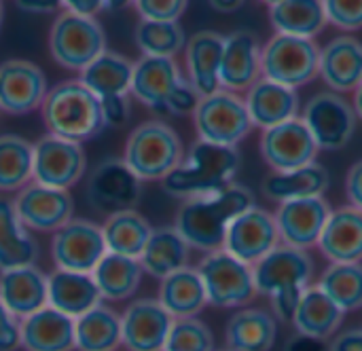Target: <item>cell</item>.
<instances>
[{"label": "cell", "mask_w": 362, "mask_h": 351, "mask_svg": "<svg viewBox=\"0 0 362 351\" xmlns=\"http://www.w3.org/2000/svg\"><path fill=\"white\" fill-rule=\"evenodd\" d=\"M255 206L252 191L231 182L218 193L185 199L176 212L174 229L189 244V248L206 254L216 252L223 250L229 225Z\"/></svg>", "instance_id": "1"}, {"label": "cell", "mask_w": 362, "mask_h": 351, "mask_svg": "<svg viewBox=\"0 0 362 351\" xmlns=\"http://www.w3.org/2000/svg\"><path fill=\"white\" fill-rule=\"evenodd\" d=\"M42 123L51 136L83 144L106 129L102 102L76 78L49 89L40 106Z\"/></svg>", "instance_id": "2"}, {"label": "cell", "mask_w": 362, "mask_h": 351, "mask_svg": "<svg viewBox=\"0 0 362 351\" xmlns=\"http://www.w3.org/2000/svg\"><path fill=\"white\" fill-rule=\"evenodd\" d=\"M240 169L238 148L216 146L197 140L182 163L161 182L163 191L172 197L193 199L218 193L229 186Z\"/></svg>", "instance_id": "3"}, {"label": "cell", "mask_w": 362, "mask_h": 351, "mask_svg": "<svg viewBox=\"0 0 362 351\" xmlns=\"http://www.w3.org/2000/svg\"><path fill=\"white\" fill-rule=\"evenodd\" d=\"M129 95L155 112H170L176 117L193 114L199 102V95L189 85L187 76H182L178 64L168 57L142 55L134 61Z\"/></svg>", "instance_id": "4"}, {"label": "cell", "mask_w": 362, "mask_h": 351, "mask_svg": "<svg viewBox=\"0 0 362 351\" xmlns=\"http://www.w3.org/2000/svg\"><path fill=\"white\" fill-rule=\"evenodd\" d=\"M121 159L140 182H163L182 163L185 146L174 127L151 119L132 129Z\"/></svg>", "instance_id": "5"}, {"label": "cell", "mask_w": 362, "mask_h": 351, "mask_svg": "<svg viewBox=\"0 0 362 351\" xmlns=\"http://www.w3.org/2000/svg\"><path fill=\"white\" fill-rule=\"evenodd\" d=\"M106 51V32L95 17L62 11L49 32V53L66 70L83 72Z\"/></svg>", "instance_id": "6"}, {"label": "cell", "mask_w": 362, "mask_h": 351, "mask_svg": "<svg viewBox=\"0 0 362 351\" xmlns=\"http://www.w3.org/2000/svg\"><path fill=\"white\" fill-rule=\"evenodd\" d=\"M320 49L314 40L274 34L261 49V76L288 89H299L316 78Z\"/></svg>", "instance_id": "7"}, {"label": "cell", "mask_w": 362, "mask_h": 351, "mask_svg": "<svg viewBox=\"0 0 362 351\" xmlns=\"http://www.w3.org/2000/svg\"><path fill=\"white\" fill-rule=\"evenodd\" d=\"M193 125L197 140L229 148H238V144L252 131L244 100L225 89L199 97L193 110Z\"/></svg>", "instance_id": "8"}, {"label": "cell", "mask_w": 362, "mask_h": 351, "mask_svg": "<svg viewBox=\"0 0 362 351\" xmlns=\"http://www.w3.org/2000/svg\"><path fill=\"white\" fill-rule=\"evenodd\" d=\"M208 297V305L218 309H233L248 305L257 290L252 267L233 258L225 250L208 252L195 267Z\"/></svg>", "instance_id": "9"}, {"label": "cell", "mask_w": 362, "mask_h": 351, "mask_svg": "<svg viewBox=\"0 0 362 351\" xmlns=\"http://www.w3.org/2000/svg\"><path fill=\"white\" fill-rule=\"evenodd\" d=\"M142 195V182L132 174L119 157L102 159L85 182V197L91 210L100 214H117L136 210Z\"/></svg>", "instance_id": "10"}, {"label": "cell", "mask_w": 362, "mask_h": 351, "mask_svg": "<svg viewBox=\"0 0 362 351\" xmlns=\"http://www.w3.org/2000/svg\"><path fill=\"white\" fill-rule=\"evenodd\" d=\"M356 119L352 104L333 91L310 97L301 117L318 150H341L348 146L356 131Z\"/></svg>", "instance_id": "11"}, {"label": "cell", "mask_w": 362, "mask_h": 351, "mask_svg": "<svg viewBox=\"0 0 362 351\" xmlns=\"http://www.w3.org/2000/svg\"><path fill=\"white\" fill-rule=\"evenodd\" d=\"M85 169L87 153L83 144L51 133L34 142V182L49 189L68 191L85 176Z\"/></svg>", "instance_id": "12"}, {"label": "cell", "mask_w": 362, "mask_h": 351, "mask_svg": "<svg viewBox=\"0 0 362 351\" xmlns=\"http://www.w3.org/2000/svg\"><path fill=\"white\" fill-rule=\"evenodd\" d=\"M106 254L102 227L91 220L72 218L51 237V258L59 271L91 273Z\"/></svg>", "instance_id": "13"}, {"label": "cell", "mask_w": 362, "mask_h": 351, "mask_svg": "<svg viewBox=\"0 0 362 351\" xmlns=\"http://www.w3.org/2000/svg\"><path fill=\"white\" fill-rule=\"evenodd\" d=\"M314 278V261L305 250L280 244L257 265H252V280L257 295L272 297L291 288H310Z\"/></svg>", "instance_id": "14"}, {"label": "cell", "mask_w": 362, "mask_h": 351, "mask_svg": "<svg viewBox=\"0 0 362 351\" xmlns=\"http://www.w3.org/2000/svg\"><path fill=\"white\" fill-rule=\"evenodd\" d=\"M261 155L276 174H282L316 163L318 146L303 121L297 117L276 127L263 129Z\"/></svg>", "instance_id": "15"}, {"label": "cell", "mask_w": 362, "mask_h": 351, "mask_svg": "<svg viewBox=\"0 0 362 351\" xmlns=\"http://www.w3.org/2000/svg\"><path fill=\"white\" fill-rule=\"evenodd\" d=\"M278 246L280 235L274 214L255 206L229 225L223 250L244 265L252 267Z\"/></svg>", "instance_id": "16"}, {"label": "cell", "mask_w": 362, "mask_h": 351, "mask_svg": "<svg viewBox=\"0 0 362 351\" xmlns=\"http://www.w3.org/2000/svg\"><path fill=\"white\" fill-rule=\"evenodd\" d=\"M49 93L45 72L30 59L0 64V112L21 117L38 110Z\"/></svg>", "instance_id": "17"}, {"label": "cell", "mask_w": 362, "mask_h": 351, "mask_svg": "<svg viewBox=\"0 0 362 351\" xmlns=\"http://www.w3.org/2000/svg\"><path fill=\"white\" fill-rule=\"evenodd\" d=\"M15 212L28 231L55 233L72 220L74 201L68 191H57L30 182L13 199Z\"/></svg>", "instance_id": "18"}, {"label": "cell", "mask_w": 362, "mask_h": 351, "mask_svg": "<svg viewBox=\"0 0 362 351\" xmlns=\"http://www.w3.org/2000/svg\"><path fill=\"white\" fill-rule=\"evenodd\" d=\"M331 206L325 197H310L280 203L274 218L280 242L297 250H310L318 246L322 229L331 216Z\"/></svg>", "instance_id": "19"}, {"label": "cell", "mask_w": 362, "mask_h": 351, "mask_svg": "<svg viewBox=\"0 0 362 351\" xmlns=\"http://www.w3.org/2000/svg\"><path fill=\"white\" fill-rule=\"evenodd\" d=\"M174 318L157 299H138L121 314V345L127 351H163Z\"/></svg>", "instance_id": "20"}, {"label": "cell", "mask_w": 362, "mask_h": 351, "mask_svg": "<svg viewBox=\"0 0 362 351\" xmlns=\"http://www.w3.org/2000/svg\"><path fill=\"white\" fill-rule=\"evenodd\" d=\"M261 42L250 30H235L225 36L218 83L231 93L248 91L261 78Z\"/></svg>", "instance_id": "21"}, {"label": "cell", "mask_w": 362, "mask_h": 351, "mask_svg": "<svg viewBox=\"0 0 362 351\" xmlns=\"http://www.w3.org/2000/svg\"><path fill=\"white\" fill-rule=\"evenodd\" d=\"M49 275L36 265L0 271V303L15 320H23L47 307Z\"/></svg>", "instance_id": "22"}, {"label": "cell", "mask_w": 362, "mask_h": 351, "mask_svg": "<svg viewBox=\"0 0 362 351\" xmlns=\"http://www.w3.org/2000/svg\"><path fill=\"white\" fill-rule=\"evenodd\" d=\"M225 36L212 30L193 34L185 44L187 81L199 97L212 95L221 89V59H223Z\"/></svg>", "instance_id": "23"}, {"label": "cell", "mask_w": 362, "mask_h": 351, "mask_svg": "<svg viewBox=\"0 0 362 351\" xmlns=\"http://www.w3.org/2000/svg\"><path fill=\"white\" fill-rule=\"evenodd\" d=\"M318 74L333 93H354L362 83V42L354 36H337L320 49Z\"/></svg>", "instance_id": "24"}, {"label": "cell", "mask_w": 362, "mask_h": 351, "mask_svg": "<svg viewBox=\"0 0 362 351\" xmlns=\"http://www.w3.org/2000/svg\"><path fill=\"white\" fill-rule=\"evenodd\" d=\"M318 248L331 265L362 263V212L344 206L331 212Z\"/></svg>", "instance_id": "25"}, {"label": "cell", "mask_w": 362, "mask_h": 351, "mask_svg": "<svg viewBox=\"0 0 362 351\" xmlns=\"http://www.w3.org/2000/svg\"><path fill=\"white\" fill-rule=\"evenodd\" d=\"M244 104L252 121V127L261 129H269L291 119H297L301 106L295 89L282 87L263 76L246 91Z\"/></svg>", "instance_id": "26"}, {"label": "cell", "mask_w": 362, "mask_h": 351, "mask_svg": "<svg viewBox=\"0 0 362 351\" xmlns=\"http://www.w3.org/2000/svg\"><path fill=\"white\" fill-rule=\"evenodd\" d=\"M19 347L25 351H74V320L45 307L19 320Z\"/></svg>", "instance_id": "27"}, {"label": "cell", "mask_w": 362, "mask_h": 351, "mask_svg": "<svg viewBox=\"0 0 362 351\" xmlns=\"http://www.w3.org/2000/svg\"><path fill=\"white\" fill-rule=\"evenodd\" d=\"M98 305H102V295L91 273H72L55 269L49 275L47 307L76 320Z\"/></svg>", "instance_id": "28"}, {"label": "cell", "mask_w": 362, "mask_h": 351, "mask_svg": "<svg viewBox=\"0 0 362 351\" xmlns=\"http://www.w3.org/2000/svg\"><path fill=\"white\" fill-rule=\"evenodd\" d=\"M278 339V320L259 307L235 311L225 328V343L231 351H272Z\"/></svg>", "instance_id": "29"}, {"label": "cell", "mask_w": 362, "mask_h": 351, "mask_svg": "<svg viewBox=\"0 0 362 351\" xmlns=\"http://www.w3.org/2000/svg\"><path fill=\"white\" fill-rule=\"evenodd\" d=\"M157 301L174 320L197 318L208 305L206 288L197 269L185 267L161 280Z\"/></svg>", "instance_id": "30"}, {"label": "cell", "mask_w": 362, "mask_h": 351, "mask_svg": "<svg viewBox=\"0 0 362 351\" xmlns=\"http://www.w3.org/2000/svg\"><path fill=\"white\" fill-rule=\"evenodd\" d=\"M344 316L346 314L318 286H314V288L310 286L303 292L291 324L299 337L314 339V341H327L339 331Z\"/></svg>", "instance_id": "31"}, {"label": "cell", "mask_w": 362, "mask_h": 351, "mask_svg": "<svg viewBox=\"0 0 362 351\" xmlns=\"http://www.w3.org/2000/svg\"><path fill=\"white\" fill-rule=\"evenodd\" d=\"M191 248L180 237V233L172 227H159L153 229L151 239L140 254L138 263L144 273H148L155 280H165L168 275L189 267Z\"/></svg>", "instance_id": "32"}, {"label": "cell", "mask_w": 362, "mask_h": 351, "mask_svg": "<svg viewBox=\"0 0 362 351\" xmlns=\"http://www.w3.org/2000/svg\"><path fill=\"white\" fill-rule=\"evenodd\" d=\"M38 256V244L19 220L13 199L0 195V271L36 265Z\"/></svg>", "instance_id": "33"}, {"label": "cell", "mask_w": 362, "mask_h": 351, "mask_svg": "<svg viewBox=\"0 0 362 351\" xmlns=\"http://www.w3.org/2000/svg\"><path fill=\"white\" fill-rule=\"evenodd\" d=\"M134 61L115 51H104L78 76V81L102 102L110 97L129 95Z\"/></svg>", "instance_id": "34"}, {"label": "cell", "mask_w": 362, "mask_h": 351, "mask_svg": "<svg viewBox=\"0 0 362 351\" xmlns=\"http://www.w3.org/2000/svg\"><path fill=\"white\" fill-rule=\"evenodd\" d=\"M331 186L329 172L320 163H312L293 172L274 174L263 182V195L272 201L286 203L310 197H325Z\"/></svg>", "instance_id": "35"}, {"label": "cell", "mask_w": 362, "mask_h": 351, "mask_svg": "<svg viewBox=\"0 0 362 351\" xmlns=\"http://www.w3.org/2000/svg\"><path fill=\"white\" fill-rule=\"evenodd\" d=\"M269 21L276 34L312 40L327 25L320 0H276L269 2Z\"/></svg>", "instance_id": "36"}, {"label": "cell", "mask_w": 362, "mask_h": 351, "mask_svg": "<svg viewBox=\"0 0 362 351\" xmlns=\"http://www.w3.org/2000/svg\"><path fill=\"white\" fill-rule=\"evenodd\" d=\"M153 227L151 222L138 212V210H125L106 216L102 225V235L106 250L110 254L127 256V258H140L144 252L148 239H151Z\"/></svg>", "instance_id": "37"}, {"label": "cell", "mask_w": 362, "mask_h": 351, "mask_svg": "<svg viewBox=\"0 0 362 351\" xmlns=\"http://www.w3.org/2000/svg\"><path fill=\"white\" fill-rule=\"evenodd\" d=\"M142 267L136 258L119 256V254H106L98 267L91 271V278L106 301H127L132 299L142 282Z\"/></svg>", "instance_id": "38"}, {"label": "cell", "mask_w": 362, "mask_h": 351, "mask_svg": "<svg viewBox=\"0 0 362 351\" xmlns=\"http://www.w3.org/2000/svg\"><path fill=\"white\" fill-rule=\"evenodd\" d=\"M121 347V316L98 305L85 316L74 320V350L76 351H115Z\"/></svg>", "instance_id": "39"}, {"label": "cell", "mask_w": 362, "mask_h": 351, "mask_svg": "<svg viewBox=\"0 0 362 351\" xmlns=\"http://www.w3.org/2000/svg\"><path fill=\"white\" fill-rule=\"evenodd\" d=\"M34 144L17 133L0 136V193H19L32 182Z\"/></svg>", "instance_id": "40"}, {"label": "cell", "mask_w": 362, "mask_h": 351, "mask_svg": "<svg viewBox=\"0 0 362 351\" xmlns=\"http://www.w3.org/2000/svg\"><path fill=\"white\" fill-rule=\"evenodd\" d=\"M318 288L344 311L362 309V263L329 265L320 275Z\"/></svg>", "instance_id": "41"}, {"label": "cell", "mask_w": 362, "mask_h": 351, "mask_svg": "<svg viewBox=\"0 0 362 351\" xmlns=\"http://www.w3.org/2000/svg\"><path fill=\"white\" fill-rule=\"evenodd\" d=\"M136 44L144 57H168L174 59L187 44L182 25L176 23H157L140 21L134 32Z\"/></svg>", "instance_id": "42"}, {"label": "cell", "mask_w": 362, "mask_h": 351, "mask_svg": "<svg viewBox=\"0 0 362 351\" xmlns=\"http://www.w3.org/2000/svg\"><path fill=\"white\" fill-rule=\"evenodd\" d=\"M214 335L199 318L174 320L163 351H214Z\"/></svg>", "instance_id": "43"}, {"label": "cell", "mask_w": 362, "mask_h": 351, "mask_svg": "<svg viewBox=\"0 0 362 351\" xmlns=\"http://www.w3.org/2000/svg\"><path fill=\"white\" fill-rule=\"evenodd\" d=\"M327 23L333 28L354 32L362 28V0H327L322 2Z\"/></svg>", "instance_id": "44"}, {"label": "cell", "mask_w": 362, "mask_h": 351, "mask_svg": "<svg viewBox=\"0 0 362 351\" xmlns=\"http://www.w3.org/2000/svg\"><path fill=\"white\" fill-rule=\"evenodd\" d=\"M134 8L142 17V21H157V23H176L182 13L187 11L185 0H138Z\"/></svg>", "instance_id": "45"}, {"label": "cell", "mask_w": 362, "mask_h": 351, "mask_svg": "<svg viewBox=\"0 0 362 351\" xmlns=\"http://www.w3.org/2000/svg\"><path fill=\"white\" fill-rule=\"evenodd\" d=\"M305 290L291 288V290H282V292L272 295L269 297V303H272L274 318L280 320V322H293V316H295V311L299 307V301H301V297H303Z\"/></svg>", "instance_id": "46"}, {"label": "cell", "mask_w": 362, "mask_h": 351, "mask_svg": "<svg viewBox=\"0 0 362 351\" xmlns=\"http://www.w3.org/2000/svg\"><path fill=\"white\" fill-rule=\"evenodd\" d=\"M102 114H104L106 127H117V125H123V123L129 119V114H132L129 95H121V97L102 100Z\"/></svg>", "instance_id": "47"}, {"label": "cell", "mask_w": 362, "mask_h": 351, "mask_svg": "<svg viewBox=\"0 0 362 351\" xmlns=\"http://www.w3.org/2000/svg\"><path fill=\"white\" fill-rule=\"evenodd\" d=\"M19 347V320H15L0 303V351H15Z\"/></svg>", "instance_id": "48"}, {"label": "cell", "mask_w": 362, "mask_h": 351, "mask_svg": "<svg viewBox=\"0 0 362 351\" xmlns=\"http://www.w3.org/2000/svg\"><path fill=\"white\" fill-rule=\"evenodd\" d=\"M346 195L350 199V206L362 212V159L350 167L346 176Z\"/></svg>", "instance_id": "49"}, {"label": "cell", "mask_w": 362, "mask_h": 351, "mask_svg": "<svg viewBox=\"0 0 362 351\" xmlns=\"http://www.w3.org/2000/svg\"><path fill=\"white\" fill-rule=\"evenodd\" d=\"M59 6L81 17H95L100 11L108 8L110 4L102 0H66V2H59Z\"/></svg>", "instance_id": "50"}, {"label": "cell", "mask_w": 362, "mask_h": 351, "mask_svg": "<svg viewBox=\"0 0 362 351\" xmlns=\"http://www.w3.org/2000/svg\"><path fill=\"white\" fill-rule=\"evenodd\" d=\"M329 351H362V328H350L335 335Z\"/></svg>", "instance_id": "51"}, {"label": "cell", "mask_w": 362, "mask_h": 351, "mask_svg": "<svg viewBox=\"0 0 362 351\" xmlns=\"http://www.w3.org/2000/svg\"><path fill=\"white\" fill-rule=\"evenodd\" d=\"M17 6L28 11V13H53L59 4L49 2V0H45V2H38V0L36 2H25V0H21V2H17Z\"/></svg>", "instance_id": "52"}, {"label": "cell", "mask_w": 362, "mask_h": 351, "mask_svg": "<svg viewBox=\"0 0 362 351\" xmlns=\"http://www.w3.org/2000/svg\"><path fill=\"white\" fill-rule=\"evenodd\" d=\"M288 351H325L322 341H314V339H305V337H295V341L288 345Z\"/></svg>", "instance_id": "53"}, {"label": "cell", "mask_w": 362, "mask_h": 351, "mask_svg": "<svg viewBox=\"0 0 362 351\" xmlns=\"http://www.w3.org/2000/svg\"><path fill=\"white\" fill-rule=\"evenodd\" d=\"M210 6L216 8V11H221V13H233L238 8H242L244 2H210Z\"/></svg>", "instance_id": "54"}, {"label": "cell", "mask_w": 362, "mask_h": 351, "mask_svg": "<svg viewBox=\"0 0 362 351\" xmlns=\"http://www.w3.org/2000/svg\"><path fill=\"white\" fill-rule=\"evenodd\" d=\"M352 108L356 112V117L362 119V83L358 85V89L354 91V102H352Z\"/></svg>", "instance_id": "55"}, {"label": "cell", "mask_w": 362, "mask_h": 351, "mask_svg": "<svg viewBox=\"0 0 362 351\" xmlns=\"http://www.w3.org/2000/svg\"><path fill=\"white\" fill-rule=\"evenodd\" d=\"M2 19H4V4L0 2V28H2Z\"/></svg>", "instance_id": "56"}, {"label": "cell", "mask_w": 362, "mask_h": 351, "mask_svg": "<svg viewBox=\"0 0 362 351\" xmlns=\"http://www.w3.org/2000/svg\"><path fill=\"white\" fill-rule=\"evenodd\" d=\"M214 351H231V350H227V347H225V350H214Z\"/></svg>", "instance_id": "57"}]
</instances>
